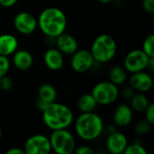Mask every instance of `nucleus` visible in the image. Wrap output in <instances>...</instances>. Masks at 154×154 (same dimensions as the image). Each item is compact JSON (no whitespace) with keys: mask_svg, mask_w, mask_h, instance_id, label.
Here are the masks:
<instances>
[{"mask_svg":"<svg viewBox=\"0 0 154 154\" xmlns=\"http://www.w3.org/2000/svg\"><path fill=\"white\" fill-rule=\"evenodd\" d=\"M38 27L44 36L56 38L63 33L68 26L65 12L56 6L44 8L37 18Z\"/></svg>","mask_w":154,"mask_h":154,"instance_id":"nucleus-1","label":"nucleus"},{"mask_svg":"<svg viewBox=\"0 0 154 154\" xmlns=\"http://www.w3.org/2000/svg\"><path fill=\"white\" fill-rule=\"evenodd\" d=\"M73 125L76 135L85 142L96 141L105 132L103 118L95 111L80 113V115L74 119Z\"/></svg>","mask_w":154,"mask_h":154,"instance_id":"nucleus-2","label":"nucleus"},{"mask_svg":"<svg viewBox=\"0 0 154 154\" xmlns=\"http://www.w3.org/2000/svg\"><path fill=\"white\" fill-rule=\"evenodd\" d=\"M42 119L44 125L51 130L69 129L74 122V113L69 106L59 102L49 104L42 112Z\"/></svg>","mask_w":154,"mask_h":154,"instance_id":"nucleus-3","label":"nucleus"},{"mask_svg":"<svg viewBox=\"0 0 154 154\" xmlns=\"http://www.w3.org/2000/svg\"><path fill=\"white\" fill-rule=\"evenodd\" d=\"M89 51L97 63H108L116 55L117 42L110 34L102 33L95 38Z\"/></svg>","mask_w":154,"mask_h":154,"instance_id":"nucleus-4","label":"nucleus"},{"mask_svg":"<svg viewBox=\"0 0 154 154\" xmlns=\"http://www.w3.org/2000/svg\"><path fill=\"white\" fill-rule=\"evenodd\" d=\"M51 152L57 154H71L77 147L75 135L69 129L51 131L49 136Z\"/></svg>","mask_w":154,"mask_h":154,"instance_id":"nucleus-5","label":"nucleus"},{"mask_svg":"<svg viewBox=\"0 0 154 154\" xmlns=\"http://www.w3.org/2000/svg\"><path fill=\"white\" fill-rule=\"evenodd\" d=\"M98 106H110L117 101L120 97V90L116 85L110 80H102L97 82L91 90Z\"/></svg>","mask_w":154,"mask_h":154,"instance_id":"nucleus-6","label":"nucleus"},{"mask_svg":"<svg viewBox=\"0 0 154 154\" xmlns=\"http://www.w3.org/2000/svg\"><path fill=\"white\" fill-rule=\"evenodd\" d=\"M150 57L141 49L130 51L124 59V67L128 73H135L146 70Z\"/></svg>","mask_w":154,"mask_h":154,"instance_id":"nucleus-7","label":"nucleus"},{"mask_svg":"<svg viewBox=\"0 0 154 154\" xmlns=\"http://www.w3.org/2000/svg\"><path fill=\"white\" fill-rule=\"evenodd\" d=\"M70 56V68L77 73H86L91 70L94 65L97 63L89 50L78 49Z\"/></svg>","mask_w":154,"mask_h":154,"instance_id":"nucleus-8","label":"nucleus"},{"mask_svg":"<svg viewBox=\"0 0 154 154\" xmlns=\"http://www.w3.org/2000/svg\"><path fill=\"white\" fill-rule=\"evenodd\" d=\"M23 149L26 154H49L51 152L49 137L42 134L28 137L24 142Z\"/></svg>","mask_w":154,"mask_h":154,"instance_id":"nucleus-9","label":"nucleus"},{"mask_svg":"<svg viewBox=\"0 0 154 154\" xmlns=\"http://www.w3.org/2000/svg\"><path fill=\"white\" fill-rule=\"evenodd\" d=\"M13 24L14 29L23 35H31L38 28L37 18L26 11L17 13L14 17Z\"/></svg>","mask_w":154,"mask_h":154,"instance_id":"nucleus-10","label":"nucleus"},{"mask_svg":"<svg viewBox=\"0 0 154 154\" xmlns=\"http://www.w3.org/2000/svg\"><path fill=\"white\" fill-rule=\"evenodd\" d=\"M128 85L135 91L141 93L149 92L153 87V79L145 70L133 73L128 79Z\"/></svg>","mask_w":154,"mask_h":154,"instance_id":"nucleus-11","label":"nucleus"},{"mask_svg":"<svg viewBox=\"0 0 154 154\" xmlns=\"http://www.w3.org/2000/svg\"><path fill=\"white\" fill-rule=\"evenodd\" d=\"M128 143L127 136L124 133L116 130L113 133L107 134L106 149L111 154H122L124 153Z\"/></svg>","mask_w":154,"mask_h":154,"instance_id":"nucleus-12","label":"nucleus"},{"mask_svg":"<svg viewBox=\"0 0 154 154\" xmlns=\"http://www.w3.org/2000/svg\"><path fill=\"white\" fill-rule=\"evenodd\" d=\"M134 119V111L128 104L118 105L113 113V122L117 128L129 126Z\"/></svg>","mask_w":154,"mask_h":154,"instance_id":"nucleus-13","label":"nucleus"},{"mask_svg":"<svg viewBox=\"0 0 154 154\" xmlns=\"http://www.w3.org/2000/svg\"><path fill=\"white\" fill-rule=\"evenodd\" d=\"M43 62L48 69L59 71L64 67V55L56 47H49L43 54Z\"/></svg>","mask_w":154,"mask_h":154,"instance_id":"nucleus-14","label":"nucleus"},{"mask_svg":"<svg viewBox=\"0 0 154 154\" xmlns=\"http://www.w3.org/2000/svg\"><path fill=\"white\" fill-rule=\"evenodd\" d=\"M55 47L63 55H72L79 49V42L77 39L65 32L55 38Z\"/></svg>","mask_w":154,"mask_h":154,"instance_id":"nucleus-15","label":"nucleus"},{"mask_svg":"<svg viewBox=\"0 0 154 154\" xmlns=\"http://www.w3.org/2000/svg\"><path fill=\"white\" fill-rule=\"evenodd\" d=\"M12 63L20 71H27L33 66V55L28 50H16L12 55Z\"/></svg>","mask_w":154,"mask_h":154,"instance_id":"nucleus-16","label":"nucleus"},{"mask_svg":"<svg viewBox=\"0 0 154 154\" xmlns=\"http://www.w3.org/2000/svg\"><path fill=\"white\" fill-rule=\"evenodd\" d=\"M18 39L11 33L0 34V55L12 56L16 50H18Z\"/></svg>","mask_w":154,"mask_h":154,"instance_id":"nucleus-17","label":"nucleus"},{"mask_svg":"<svg viewBox=\"0 0 154 154\" xmlns=\"http://www.w3.org/2000/svg\"><path fill=\"white\" fill-rule=\"evenodd\" d=\"M108 78L112 83H114L117 87H120L123 86L128 79V72L124 66L114 65L110 68L108 71Z\"/></svg>","mask_w":154,"mask_h":154,"instance_id":"nucleus-18","label":"nucleus"},{"mask_svg":"<svg viewBox=\"0 0 154 154\" xmlns=\"http://www.w3.org/2000/svg\"><path fill=\"white\" fill-rule=\"evenodd\" d=\"M97 106L98 105L91 93L81 95L77 101V107L80 113L94 112L97 108Z\"/></svg>","mask_w":154,"mask_h":154,"instance_id":"nucleus-19","label":"nucleus"},{"mask_svg":"<svg viewBox=\"0 0 154 154\" xmlns=\"http://www.w3.org/2000/svg\"><path fill=\"white\" fill-rule=\"evenodd\" d=\"M58 97V92L56 88L51 83H43L38 88V98L51 104L56 101Z\"/></svg>","mask_w":154,"mask_h":154,"instance_id":"nucleus-20","label":"nucleus"},{"mask_svg":"<svg viewBox=\"0 0 154 154\" xmlns=\"http://www.w3.org/2000/svg\"><path fill=\"white\" fill-rule=\"evenodd\" d=\"M130 106L134 112L136 113H143L148 105L150 104L149 98L146 97L145 93L135 92L131 99L129 100Z\"/></svg>","mask_w":154,"mask_h":154,"instance_id":"nucleus-21","label":"nucleus"},{"mask_svg":"<svg viewBox=\"0 0 154 154\" xmlns=\"http://www.w3.org/2000/svg\"><path fill=\"white\" fill-rule=\"evenodd\" d=\"M125 154H146L147 151L144 146L140 142H134L133 143H128L126 146Z\"/></svg>","mask_w":154,"mask_h":154,"instance_id":"nucleus-22","label":"nucleus"},{"mask_svg":"<svg viewBox=\"0 0 154 154\" xmlns=\"http://www.w3.org/2000/svg\"><path fill=\"white\" fill-rule=\"evenodd\" d=\"M151 127H152V125L149 122H147L145 119H143L135 124L134 132L138 136H143V135H146L150 132Z\"/></svg>","mask_w":154,"mask_h":154,"instance_id":"nucleus-23","label":"nucleus"},{"mask_svg":"<svg viewBox=\"0 0 154 154\" xmlns=\"http://www.w3.org/2000/svg\"><path fill=\"white\" fill-rule=\"evenodd\" d=\"M150 58L154 57V35H148L143 42V49H142Z\"/></svg>","mask_w":154,"mask_h":154,"instance_id":"nucleus-24","label":"nucleus"},{"mask_svg":"<svg viewBox=\"0 0 154 154\" xmlns=\"http://www.w3.org/2000/svg\"><path fill=\"white\" fill-rule=\"evenodd\" d=\"M11 68V61L9 60L8 57L0 55V78L5 76L10 71Z\"/></svg>","mask_w":154,"mask_h":154,"instance_id":"nucleus-25","label":"nucleus"},{"mask_svg":"<svg viewBox=\"0 0 154 154\" xmlns=\"http://www.w3.org/2000/svg\"><path fill=\"white\" fill-rule=\"evenodd\" d=\"M13 85H14L13 79L7 75L0 78V90L5 91V92L10 91L13 88Z\"/></svg>","mask_w":154,"mask_h":154,"instance_id":"nucleus-26","label":"nucleus"},{"mask_svg":"<svg viewBox=\"0 0 154 154\" xmlns=\"http://www.w3.org/2000/svg\"><path fill=\"white\" fill-rule=\"evenodd\" d=\"M144 119L149 122L152 125L154 124V104L151 103L148 105L146 109L144 110Z\"/></svg>","mask_w":154,"mask_h":154,"instance_id":"nucleus-27","label":"nucleus"},{"mask_svg":"<svg viewBox=\"0 0 154 154\" xmlns=\"http://www.w3.org/2000/svg\"><path fill=\"white\" fill-rule=\"evenodd\" d=\"M74 152L78 154H95L96 151L88 145H79L76 147Z\"/></svg>","mask_w":154,"mask_h":154,"instance_id":"nucleus-28","label":"nucleus"},{"mask_svg":"<svg viewBox=\"0 0 154 154\" xmlns=\"http://www.w3.org/2000/svg\"><path fill=\"white\" fill-rule=\"evenodd\" d=\"M135 93V91L128 85V86H126V87H125L121 91H120V96L124 98V99H125V100H130L131 99V97H133V95Z\"/></svg>","mask_w":154,"mask_h":154,"instance_id":"nucleus-29","label":"nucleus"},{"mask_svg":"<svg viewBox=\"0 0 154 154\" xmlns=\"http://www.w3.org/2000/svg\"><path fill=\"white\" fill-rule=\"evenodd\" d=\"M142 5L146 13L151 14L154 13V0H143Z\"/></svg>","mask_w":154,"mask_h":154,"instance_id":"nucleus-30","label":"nucleus"},{"mask_svg":"<svg viewBox=\"0 0 154 154\" xmlns=\"http://www.w3.org/2000/svg\"><path fill=\"white\" fill-rule=\"evenodd\" d=\"M17 2L18 0H0V5L5 8H9L14 6Z\"/></svg>","mask_w":154,"mask_h":154,"instance_id":"nucleus-31","label":"nucleus"},{"mask_svg":"<svg viewBox=\"0 0 154 154\" xmlns=\"http://www.w3.org/2000/svg\"><path fill=\"white\" fill-rule=\"evenodd\" d=\"M48 105H49V104H47L46 102L41 100L40 98H37L36 101H35V106H36V108H37L39 111H41V112H42V111L46 108V106H47Z\"/></svg>","mask_w":154,"mask_h":154,"instance_id":"nucleus-32","label":"nucleus"},{"mask_svg":"<svg viewBox=\"0 0 154 154\" xmlns=\"http://www.w3.org/2000/svg\"><path fill=\"white\" fill-rule=\"evenodd\" d=\"M6 154H24L23 149L20 147H12L6 151Z\"/></svg>","mask_w":154,"mask_h":154,"instance_id":"nucleus-33","label":"nucleus"},{"mask_svg":"<svg viewBox=\"0 0 154 154\" xmlns=\"http://www.w3.org/2000/svg\"><path fill=\"white\" fill-rule=\"evenodd\" d=\"M98 1L102 4H109V3H113L114 0H98Z\"/></svg>","mask_w":154,"mask_h":154,"instance_id":"nucleus-34","label":"nucleus"},{"mask_svg":"<svg viewBox=\"0 0 154 154\" xmlns=\"http://www.w3.org/2000/svg\"><path fill=\"white\" fill-rule=\"evenodd\" d=\"M2 137H3V131H2V129H1V127H0V140H1Z\"/></svg>","mask_w":154,"mask_h":154,"instance_id":"nucleus-35","label":"nucleus"}]
</instances>
